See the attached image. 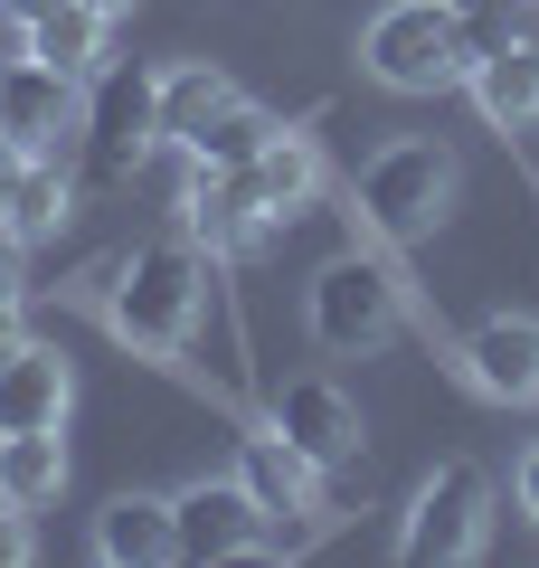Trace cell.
I'll list each match as a JSON object with an SVG mask.
<instances>
[{"mask_svg":"<svg viewBox=\"0 0 539 568\" xmlns=\"http://www.w3.org/2000/svg\"><path fill=\"white\" fill-rule=\"evenodd\" d=\"M209 304V246L200 237H152L104 265V332L142 361H180L190 323Z\"/></svg>","mask_w":539,"mask_h":568,"instance_id":"6da1fadb","label":"cell"},{"mask_svg":"<svg viewBox=\"0 0 539 568\" xmlns=\"http://www.w3.org/2000/svg\"><path fill=\"white\" fill-rule=\"evenodd\" d=\"M455 181H464L455 152H445V142H426V133H407V142H379V152L359 162L350 209H359V227H369V237L407 246V237H436V219L455 209Z\"/></svg>","mask_w":539,"mask_h":568,"instance_id":"7a4b0ae2","label":"cell"},{"mask_svg":"<svg viewBox=\"0 0 539 568\" xmlns=\"http://www.w3.org/2000/svg\"><path fill=\"white\" fill-rule=\"evenodd\" d=\"M359 67H369L388 95H445V85L474 77V58H464L445 0H388L379 20L359 29Z\"/></svg>","mask_w":539,"mask_h":568,"instance_id":"3957f363","label":"cell"},{"mask_svg":"<svg viewBox=\"0 0 539 568\" xmlns=\"http://www.w3.org/2000/svg\"><path fill=\"white\" fill-rule=\"evenodd\" d=\"M303 323H313V342L340 351V361L388 351L398 323H407V294H398V275H388V256H332L313 275V294H303Z\"/></svg>","mask_w":539,"mask_h":568,"instance_id":"277c9868","label":"cell"},{"mask_svg":"<svg viewBox=\"0 0 539 568\" xmlns=\"http://www.w3.org/2000/svg\"><path fill=\"white\" fill-rule=\"evenodd\" d=\"M482 540H492V474L455 455V465H436L417 484V503L398 521V559L407 568H464V559H482Z\"/></svg>","mask_w":539,"mask_h":568,"instance_id":"5b68a950","label":"cell"},{"mask_svg":"<svg viewBox=\"0 0 539 568\" xmlns=\"http://www.w3.org/2000/svg\"><path fill=\"white\" fill-rule=\"evenodd\" d=\"M152 77H114L104 67L95 95H85V123H77V181L95 190V200H114V190L142 181V162H152Z\"/></svg>","mask_w":539,"mask_h":568,"instance_id":"8992f818","label":"cell"},{"mask_svg":"<svg viewBox=\"0 0 539 568\" xmlns=\"http://www.w3.org/2000/svg\"><path fill=\"white\" fill-rule=\"evenodd\" d=\"M237 484L256 493L265 530H275V559L313 540V521H322V465L294 446V436H284L275 417H265L256 436H237Z\"/></svg>","mask_w":539,"mask_h":568,"instance_id":"52a82bcc","label":"cell"},{"mask_svg":"<svg viewBox=\"0 0 539 568\" xmlns=\"http://www.w3.org/2000/svg\"><path fill=\"white\" fill-rule=\"evenodd\" d=\"M171 530H180V559L190 568H218V559H275V530H265L256 493L227 474V484H190L171 493Z\"/></svg>","mask_w":539,"mask_h":568,"instance_id":"ba28073f","label":"cell"},{"mask_svg":"<svg viewBox=\"0 0 539 568\" xmlns=\"http://www.w3.org/2000/svg\"><path fill=\"white\" fill-rule=\"evenodd\" d=\"M77 123H85V77L48 58L0 67V133L29 142V152H77Z\"/></svg>","mask_w":539,"mask_h":568,"instance_id":"9c48e42d","label":"cell"},{"mask_svg":"<svg viewBox=\"0 0 539 568\" xmlns=\"http://www.w3.org/2000/svg\"><path fill=\"white\" fill-rule=\"evenodd\" d=\"M455 361H464V379H474L482 398H501V407H530L539 398V323H530V313H492V323H474Z\"/></svg>","mask_w":539,"mask_h":568,"instance_id":"30bf717a","label":"cell"},{"mask_svg":"<svg viewBox=\"0 0 539 568\" xmlns=\"http://www.w3.org/2000/svg\"><path fill=\"white\" fill-rule=\"evenodd\" d=\"M180 219H190V237L209 246V256H246V246L265 237V209H256V190H246V171H209V162H190V190H180Z\"/></svg>","mask_w":539,"mask_h":568,"instance_id":"8fae6325","label":"cell"},{"mask_svg":"<svg viewBox=\"0 0 539 568\" xmlns=\"http://www.w3.org/2000/svg\"><path fill=\"white\" fill-rule=\"evenodd\" d=\"M275 426L313 455L322 474L359 455V398H350V388H332V379H284L275 388Z\"/></svg>","mask_w":539,"mask_h":568,"instance_id":"7c38bea8","label":"cell"},{"mask_svg":"<svg viewBox=\"0 0 539 568\" xmlns=\"http://www.w3.org/2000/svg\"><path fill=\"white\" fill-rule=\"evenodd\" d=\"M67 407H77V369H67V351L20 342L10 361H0V436H29V426H67Z\"/></svg>","mask_w":539,"mask_h":568,"instance_id":"4fadbf2b","label":"cell"},{"mask_svg":"<svg viewBox=\"0 0 539 568\" xmlns=\"http://www.w3.org/2000/svg\"><path fill=\"white\" fill-rule=\"evenodd\" d=\"M237 104V85H227V67H209V58H171L152 77V133L171 142V152H190V142L209 133V123Z\"/></svg>","mask_w":539,"mask_h":568,"instance_id":"5bb4252c","label":"cell"},{"mask_svg":"<svg viewBox=\"0 0 539 568\" xmlns=\"http://www.w3.org/2000/svg\"><path fill=\"white\" fill-rule=\"evenodd\" d=\"M95 559L104 568H161V559H180L171 493H114V503L95 511Z\"/></svg>","mask_w":539,"mask_h":568,"instance_id":"9a60e30c","label":"cell"},{"mask_svg":"<svg viewBox=\"0 0 539 568\" xmlns=\"http://www.w3.org/2000/svg\"><path fill=\"white\" fill-rule=\"evenodd\" d=\"M246 190H256V209H265V219L284 227L294 209H313V200H322V142L284 123V133H275V142L256 152V162H246Z\"/></svg>","mask_w":539,"mask_h":568,"instance_id":"2e32d148","label":"cell"},{"mask_svg":"<svg viewBox=\"0 0 539 568\" xmlns=\"http://www.w3.org/2000/svg\"><path fill=\"white\" fill-rule=\"evenodd\" d=\"M464 85H474L482 123H501V133L539 123V29H530V39H511V48H492V58H482Z\"/></svg>","mask_w":539,"mask_h":568,"instance_id":"e0dca14e","label":"cell"},{"mask_svg":"<svg viewBox=\"0 0 539 568\" xmlns=\"http://www.w3.org/2000/svg\"><path fill=\"white\" fill-rule=\"evenodd\" d=\"M58 493H67V426L0 436V503H10V511H48Z\"/></svg>","mask_w":539,"mask_h":568,"instance_id":"ac0fdd59","label":"cell"},{"mask_svg":"<svg viewBox=\"0 0 539 568\" xmlns=\"http://www.w3.org/2000/svg\"><path fill=\"white\" fill-rule=\"evenodd\" d=\"M77 200H85L77 152H29L20 190H10V227H20V237H58V227L77 219Z\"/></svg>","mask_w":539,"mask_h":568,"instance_id":"d6986e66","label":"cell"},{"mask_svg":"<svg viewBox=\"0 0 539 568\" xmlns=\"http://www.w3.org/2000/svg\"><path fill=\"white\" fill-rule=\"evenodd\" d=\"M104 10L95 0H67V10H48V20H29V58H48V67H67V77H85L95 85L104 77Z\"/></svg>","mask_w":539,"mask_h":568,"instance_id":"ffe728a7","label":"cell"},{"mask_svg":"<svg viewBox=\"0 0 539 568\" xmlns=\"http://www.w3.org/2000/svg\"><path fill=\"white\" fill-rule=\"evenodd\" d=\"M275 133H284V123L265 114V104H246V95H237V104H227V114L209 123L200 142H190V162H209V171H246V162H256V152H265Z\"/></svg>","mask_w":539,"mask_h":568,"instance_id":"44dd1931","label":"cell"},{"mask_svg":"<svg viewBox=\"0 0 539 568\" xmlns=\"http://www.w3.org/2000/svg\"><path fill=\"white\" fill-rule=\"evenodd\" d=\"M455 10V39H464V58H492V48H511V39H530V0H445Z\"/></svg>","mask_w":539,"mask_h":568,"instance_id":"7402d4cb","label":"cell"},{"mask_svg":"<svg viewBox=\"0 0 539 568\" xmlns=\"http://www.w3.org/2000/svg\"><path fill=\"white\" fill-rule=\"evenodd\" d=\"M20 294H29V237L0 227V304H20Z\"/></svg>","mask_w":539,"mask_h":568,"instance_id":"603a6c76","label":"cell"},{"mask_svg":"<svg viewBox=\"0 0 539 568\" xmlns=\"http://www.w3.org/2000/svg\"><path fill=\"white\" fill-rule=\"evenodd\" d=\"M20 58H29V10L0 0V67H20Z\"/></svg>","mask_w":539,"mask_h":568,"instance_id":"cb8c5ba5","label":"cell"},{"mask_svg":"<svg viewBox=\"0 0 539 568\" xmlns=\"http://www.w3.org/2000/svg\"><path fill=\"white\" fill-rule=\"evenodd\" d=\"M20 171H29V142L0 133V227H10V190H20Z\"/></svg>","mask_w":539,"mask_h":568,"instance_id":"d4e9b609","label":"cell"},{"mask_svg":"<svg viewBox=\"0 0 539 568\" xmlns=\"http://www.w3.org/2000/svg\"><path fill=\"white\" fill-rule=\"evenodd\" d=\"M20 559H29V511L0 503V568H20Z\"/></svg>","mask_w":539,"mask_h":568,"instance_id":"484cf974","label":"cell"},{"mask_svg":"<svg viewBox=\"0 0 539 568\" xmlns=\"http://www.w3.org/2000/svg\"><path fill=\"white\" fill-rule=\"evenodd\" d=\"M520 511H530V521H539V446L520 455Z\"/></svg>","mask_w":539,"mask_h":568,"instance_id":"4316f807","label":"cell"},{"mask_svg":"<svg viewBox=\"0 0 539 568\" xmlns=\"http://www.w3.org/2000/svg\"><path fill=\"white\" fill-rule=\"evenodd\" d=\"M29 342V323H20V304H0V361H10V351Z\"/></svg>","mask_w":539,"mask_h":568,"instance_id":"83f0119b","label":"cell"}]
</instances>
